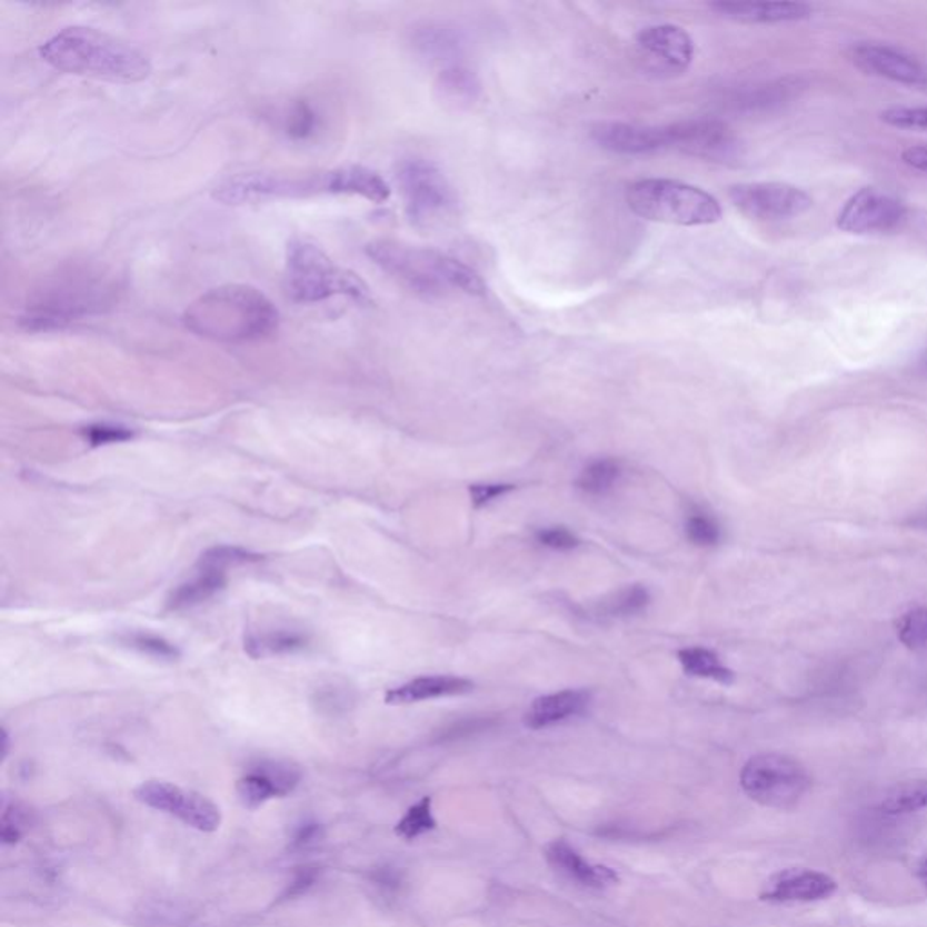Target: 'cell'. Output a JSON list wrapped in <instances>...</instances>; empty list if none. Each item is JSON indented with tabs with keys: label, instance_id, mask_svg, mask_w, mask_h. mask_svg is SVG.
I'll list each match as a JSON object with an SVG mask.
<instances>
[{
	"label": "cell",
	"instance_id": "cell-29",
	"mask_svg": "<svg viewBox=\"0 0 927 927\" xmlns=\"http://www.w3.org/2000/svg\"><path fill=\"white\" fill-rule=\"evenodd\" d=\"M279 128L290 140L303 142L312 138L321 126L319 112L308 100H293L278 112Z\"/></svg>",
	"mask_w": 927,
	"mask_h": 927
},
{
	"label": "cell",
	"instance_id": "cell-33",
	"mask_svg": "<svg viewBox=\"0 0 927 927\" xmlns=\"http://www.w3.org/2000/svg\"><path fill=\"white\" fill-rule=\"evenodd\" d=\"M650 604V592L644 586H629L616 592L609 601L601 606V610L607 616H618V618H627V616L640 615Z\"/></svg>",
	"mask_w": 927,
	"mask_h": 927
},
{
	"label": "cell",
	"instance_id": "cell-2",
	"mask_svg": "<svg viewBox=\"0 0 927 927\" xmlns=\"http://www.w3.org/2000/svg\"><path fill=\"white\" fill-rule=\"evenodd\" d=\"M117 285L89 267H69L42 279L28 293L20 327L28 332H57L103 313L114 305Z\"/></svg>",
	"mask_w": 927,
	"mask_h": 927
},
{
	"label": "cell",
	"instance_id": "cell-13",
	"mask_svg": "<svg viewBox=\"0 0 927 927\" xmlns=\"http://www.w3.org/2000/svg\"><path fill=\"white\" fill-rule=\"evenodd\" d=\"M906 216V206L894 195L864 187L840 209L837 227L848 235H883L900 229Z\"/></svg>",
	"mask_w": 927,
	"mask_h": 927
},
{
	"label": "cell",
	"instance_id": "cell-20",
	"mask_svg": "<svg viewBox=\"0 0 927 927\" xmlns=\"http://www.w3.org/2000/svg\"><path fill=\"white\" fill-rule=\"evenodd\" d=\"M546 859L558 874L566 875L567 879L586 888L601 889L618 883L615 869L589 863L564 839L552 840L551 845L546 846Z\"/></svg>",
	"mask_w": 927,
	"mask_h": 927
},
{
	"label": "cell",
	"instance_id": "cell-14",
	"mask_svg": "<svg viewBox=\"0 0 927 927\" xmlns=\"http://www.w3.org/2000/svg\"><path fill=\"white\" fill-rule=\"evenodd\" d=\"M636 48L644 68L659 77L684 73L696 53L692 37L672 24L645 28L636 37Z\"/></svg>",
	"mask_w": 927,
	"mask_h": 927
},
{
	"label": "cell",
	"instance_id": "cell-34",
	"mask_svg": "<svg viewBox=\"0 0 927 927\" xmlns=\"http://www.w3.org/2000/svg\"><path fill=\"white\" fill-rule=\"evenodd\" d=\"M898 640L908 649L926 652L927 650V607H917L898 620Z\"/></svg>",
	"mask_w": 927,
	"mask_h": 927
},
{
	"label": "cell",
	"instance_id": "cell-47",
	"mask_svg": "<svg viewBox=\"0 0 927 927\" xmlns=\"http://www.w3.org/2000/svg\"><path fill=\"white\" fill-rule=\"evenodd\" d=\"M917 877L920 883L924 884V888L927 889V857H924L917 866Z\"/></svg>",
	"mask_w": 927,
	"mask_h": 927
},
{
	"label": "cell",
	"instance_id": "cell-12",
	"mask_svg": "<svg viewBox=\"0 0 927 927\" xmlns=\"http://www.w3.org/2000/svg\"><path fill=\"white\" fill-rule=\"evenodd\" d=\"M134 797L149 808L177 817L195 830L212 834L220 828V808L198 791L166 781H146L134 790Z\"/></svg>",
	"mask_w": 927,
	"mask_h": 927
},
{
	"label": "cell",
	"instance_id": "cell-48",
	"mask_svg": "<svg viewBox=\"0 0 927 927\" xmlns=\"http://www.w3.org/2000/svg\"><path fill=\"white\" fill-rule=\"evenodd\" d=\"M917 371L918 373H923V376H927V350L923 356L918 357Z\"/></svg>",
	"mask_w": 927,
	"mask_h": 927
},
{
	"label": "cell",
	"instance_id": "cell-24",
	"mask_svg": "<svg viewBox=\"0 0 927 927\" xmlns=\"http://www.w3.org/2000/svg\"><path fill=\"white\" fill-rule=\"evenodd\" d=\"M797 86L799 82L796 80H777V82L741 89L728 100V106L741 112L768 111L790 100L796 94Z\"/></svg>",
	"mask_w": 927,
	"mask_h": 927
},
{
	"label": "cell",
	"instance_id": "cell-25",
	"mask_svg": "<svg viewBox=\"0 0 927 927\" xmlns=\"http://www.w3.org/2000/svg\"><path fill=\"white\" fill-rule=\"evenodd\" d=\"M440 97L457 108H468L479 98L480 80L471 69L464 66H449L440 71L437 80Z\"/></svg>",
	"mask_w": 927,
	"mask_h": 927
},
{
	"label": "cell",
	"instance_id": "cell-42",
	"mask_svg": "<svg viewBox=\"0 0 927 927\" xmlns=\"http://www.w3.org/2000/svg\"><path fill=\"white\" fill-rule=\"evenodd\" d=\"M24 835V826H22V817L17 814V810H11L10 806L4 805L2 811V823H0V837L4 845H17Z\"/></svg>",
	"mask_w": 927,
	"mask_h": 927
},
{
	"label": "cell",
	"instance_id": "cell-21",
	"mask_svg": "<svg viewBox=\"0 0 927 927\" xmlns=\"http://www.w3.org/2000/svg\"><path fill=\"white\" fill-rule=\"evenodd\" d=\"M589 701H591V696L586 690H561V692L547 694L532 701L524 721L532 730L552 727L557 722L567 721L586 712Z\"/></svg>",
	"mask_w": 927,
	"mask_h": 927
},
{
	"label": "cell",
	"instance_id": "cell-19",
	"mask_svg": "<svg viewBox=\"0 0 927 927\" xmlns=\"http://www.w3.org/2000/svg\"><path fill=\"white\" fill-rule=\"evenodd\" d=\"M714 13L745 24H781L810 19L814 8L805 2H712Z\"/></svg>",
	"mask_w": 927,
	"mask_h": 927
},
{
	"label": "cell",
	"instance_id": "cell-37",
	"mask_svg": "<svg viewBox=\"0 0 927 927\" xmlns=\"http://www.w3.org/2000/svg\"><path fill=\"white\" fill-rule=\"evenodd\" d=\"M261 560L256 552L247 551L241 547L235 546H216L207 549L201 555L198 567H209V569H218V571H227L230 566H241V564H252V561Z\"/></svg>",
	"mask_w": 927,
	"mask_h": 927
},
{
	"label": "cell",
	"instance_id": "cell-40",
	"mask_svg": "<svg viewBox=\"0 0 927 927\" xmlns=\"http://www.w3.org/2000/svg\"><path fill=\"white\" fill-rule=\"evenodd\" d=\"M535 537L540 546L549 547L555 551H571L580 546V538L576 537L571 529L561 528V526L538 529Z\"/></svg>",
	"mask_w": 927,
	"mask_h": 927
},
{
	"label": "cell",
	"instance_id": "cell-8",
	"mask_svg": "<svg viewBox=\"0 0 927 927\" xmlns=\"http://www.w3.org/2000/svg\"><path fill=\"white\" fill-rule=\"evenodd\" d=\"M741 788L751 800L774 810H794L811 788V777L797 759L759 754L741 770Z\"/></svg>",
	"mask_w": 927,
	"mask_h": 927
},
{
	"label": "cell",
	"instance_id": "cell-10",
	"mask_svg": "<svg viewBox=\"0 0 927 927\" xmlns=\"http://www.w3.org/2000/svg\"><path fill=\"white\" fill-rule=\"evenodd\" d=\"M665 128L669 149L684 152L687 157L714 161L721 166H736L745 157V143L741 138L721 120H685Z\"/></svg>",
	"mask_w": 927,
	"mask_h": 927
},
{
	"label": "cell",
	"instance_id": "cell-1",
	"mask_svg": "<svg viewBox=\"0 0 927 927\" xmlns=\"http://www.w3.org/2000/svg\"><path fill=\"white\" fill-rule=\"evenodd\" d=\"M318 195H353L373 203L390 198V186L368 167L345 166L328 171L241 172L216 187L215 198L225 206H245L283 198H310Z\"/></svg>",
	"mask_w": 927,
	"mask_h": 927
},
{
	"label": "cell",
	"instance_id": "cell-36",
	"mask_svg": "<svg viewBox=\"0 0 927 927\" xmlns=\"http://www.w3.org/2000/svg\"><path fill=\"white\" fill-rule=\"evenodd\" d=\"M120 641L126 647H131V649L154 659L177 661L180 658V650L175 645L163 640L160 636L149 635V632H128V635L120 636Z\"/></svg>",
	"mask_w": 927,
	"mask_h": 927
},
{
	"label": "cell",
	"instance_id": "cell-17",
	"mask_svg": "<svg viewBox=\"0 0 927 927\" xmlns=\"http://www.w3.org/2000/svg\"><path fill=\"white\" fill-rule=\"evenodd\" d=\"M592 142L616 154H652L669 149L667 128L627 122H598L591 128Z\"/></svg>",
	"mask_w": 927,
	"mask_h": 927
},
{
	"label": "cell",
	"instance_id": "cell-43",
	"mask_svg": "<svg viewBox=\"0 0 927 927\" xmlns=\"http://www.w3.org/2000/svg\"><path fill=\"white\" fill-rule=\"evenodd\" d=\"M316 880H318V869H301L296 875V879L288 886L287 891H285V898H293L307 894L308 889L312 888L313 884H316Z\"/></svg>",
	"mask_w": 927,
	"mask_h": 927
},
{
	"label": "cell",
	"instance_id": "cell-9",
	"mask_svg": "<svg viewBox=\"0 0 927 927\" xmlns=\"http://www.w3.org/2000/svg\"><path fill=\"white\" fill-rule=\"evenodd\" d=\"M397 183L411 223L430 227L451 215L457 196L445 172L433 161L408 158L397 167Z\"/></svg>",
	"mask_w": 927,
	"mask_h": 927
},
{
	"label": "cell",
	"instance_id": "cell-41",
	"mask_svg": "<svg viewBox=\"0 0 927 927\" xmlns=\"http://www.w3.org/2000/svg\"><path fill=\"white\" fill-rule=\"evenodd\" d=\"M512 489H515L512 484H474L469 486V497L475 508H484L497 498L511 494Z\"/></svg>",
	"mask_w": 927,
	"mask_h": 927
},
{
	"label": "cell",
	"instance_id": "cell-26",
	"mask_svg": "<svg viewBox=\"0 0 927 927\" xmlns=\"http://www.w3.org/2000/svg\"><path fill=\"white\" fill-rule=\"evenodd\" d=\"M307 647V636L296 630H267L252 632L245 640V650L252 658H272V656L292 655Z\"/></svg>",
	"mask_w": 927,
	"mask_h": 927
},
{
	"label": "cell",
	"instance_id": "cell-45",
	"mask_svg": "<svg viewBox=\"0 0 927 927\" xmlns=\"http://www.w3.org/2000/svg\"><path fill=\"white\" fill-rule=\"evenodd\" d=\"M903 160L906 166L917 169V171L927 172V147H909L903 152Z\"/></svg>",
	"mask_w": 927,
	"mask_h": 927
},
{
	"label": "cell",
	"instance_id": "cell-30",
	"mask_svg": "<svg viewBox=\"0 0 927 927\" xmlns=\"http://www.w3.org/2000/svg\"><path fill=\"white\" fill-rule=\"evenodd\" d=\"M621 477L620 464L612 459H596L581 469L576 479L580 491L591 497L609 494Z\"/></svg>",
	"mask_w": 927,
	"mask_h": 927
},
{
	"label": "cell",
	"instance_id": "cell-38",
	"mask_svg": "<svg viewBox=\"0 0 927 927\" xmlns=\"http://www.w3.org/2000/svg\"><path fill=\"white\" fill-rule=\"evenodd\" d=\"M80 435H82L86 442L97 448V446L128 442V440L134 439V435L137 433L131 428H128V426L98 422V425H89L82 428Z\"/></svg>",
	"mask_w": 927,
	"mask_h": 927
},
{
	"label": "cell",
	"instance_id": "cell-23",
	"mask_svg": "<svg viewBox=\"0 0 927 927\" xmlns=\"http://www.w3.org/2000/svg\"><path fill=\"white\" fill-rule=\"evenodd\" d=\"M227 584V575L218 569L198 567V572L191 580L178 586L171 596L167 598V609L180 612V610L195 609L215 598Z\"/></svg>",
	"mask_w": 927,
	"mask_h": 927
},
{
	"label": "cell",
	"instance_id": "cell-15",
	"mask_svg": "<svg viewBox=\"0 0 927 927\" xmlns=\"http://www.w3.org/2000/svg\"><path fill=\"white\" fill-rule=\"evenodd\" d=\"M849 59L864 73L911 88L927 86V69L903 49L879 42H859L849 49Z\"/></svg>",
	"mask_w": 927,
	"mask_h": 927
},
{
	"label": "cell",
	"instance_id": "cell-7",
	"mask_svg": "<svg viewBox=\"0 0 927 927\" xmlns=\"http://www.w3.org/2000/svg\"><path fill=\"white\" fill-rule=\"evenodd\" d=\"M627 206L644 220L656 223L701 227L722 218L719 201L699 187L665 178L635 181L625 191Z\"/></svg>",
	"mask_w": 927,
	"mask_h": 927
},
{
	"label": "cell",
	"instance_id": "cell-5",
	"mask_svg": "<svg viewBox=\"0 0 927 927\" xmlns=\"http://www.w3.org/2000/svg\"><path fill=\"white\" fill-rule=\"evenodd\" d=\"M367 256L382 272L422 298H446L451 292L486 293V283L479 272L439 250L396 240H377L367 245Z\"/></svg>",
	"mask_w": 927,
	"mask_h": 927
},
{
	"label": "cell",
	"instance_id": "cell-31",
	"mask_svg": "<svg viewBox=\"0 0 927 927\" xmlns=\"http://www.w3.org/2000/svg\"><path fill=\"white\" fill-rule=\"evenodd\" d=\"M886 814H911L927 808V779L906 781L895 786L880 805Z\"/></svg>",
	"mask_w": 927,
	"mask_h": 927
},
{
	"label": "cell",
	"instance_id": "cell-18",
	"mask_svg": "<svg viewBox=\"0 0 927 927\" xmlns=\"http://www.w3.org/2000/svg\"><path fill=\"white\" fill-rule=\"evenodd\" d=\"M835 891L837 883L830 875L816 869L788 868L771 875L759 897L767 903H816Z\"/></svg>",
	"mask_w": 927,
	"mask_h": 927
},
{
	"label": "cell",
	"instance_id": "cell-32",
	"mask_svg": "<svg viewBox=\"0 0 927 927\" xmlns=\"http://www.w3.org/2000/svg\"><path fill=\"white\" fill-rule=\"evenodd\" d=\"M437 828V820L431 810V797H422L419 803L410 806L405 817L397 823L396 835L400 839L416 840Z\"/></svg>",
	"mask_w": 927,
	"mask_h": 927
},
{
	"label": "cell",
	"instance_id": "cell-39",
	"mask_svg": "<svg viewBox=\"0 0 927 927\" xmlns=\"http://www.w3.org/2000/svg\"><path fill=\"white\" fill-rule=\"evenodd\" d=\"M880 120L891 128L927 131V108H889L880 112Z\"/></svg>",
	"mask_w": 927,
	"mask_h": 927
},
{
	"label": "cell",
	"instance_id": "cell-6",
	"mask_svg": "<svg viewBox=\"0 0 927 927\" xmlns=\"http://www.w3.org/2000/svg\"><path fill=\"white\" fill-rule=\"evenodd\" d=\"M285 290L296 303H319L337 296L359 305L371 303V290L365 279L337 265L318 245L301 238L288 243Z\"/></svg>",
	"mask_w": 927,
	"mask_h": 927
},
{
	"label": "cell",
	"instance_id": "cell-27",
	"mask_svg": "<svg viewBox=\"0 0 927 927\" xmlns=\"http://www.w3.org/2000/svg\"><path fill=\"white\" fill-rule=\"evenodd\" d=\"M678 659L688 676L712 679L722 685H730L734 681L732 670L728 669L712 650L690 647V649L679 650Z\"/></svg>",
	"mask_w": 927,
	"mask_h": 927
},
{
	"label": "cell",
	"instance_id": "cell-35",
	"mask_svg": "<svg viewBox=\"0 0 927 927\" xmlns=\"http://www.w3.org/2000/svg\"><path fill=\"white\" fill-rule=\"evenodd\" d=\"M685 532H687L688 540L698 547L718 546L721 540V526L718 520L701 509L688 512Z\"/></svg>",
	"mask_w": 927,
	"mask_h": 927
},
{
	"label": "cell",
	"instance_id": "cell-22",
	"mask_svg": "<svg viewBox=\"0 0 927 927\" xmlns=\"http://www.w3.org/2000/svg\"><path fill=\"white\" fill-rule=\"evenodd\" d=\"M474 687V681L457 676H425L391 688L386 692L385 699L388 705H411L428 699L460 696L471 692Z\"/></svg>",
	"mask_w": 927,
	"mask_h": 927
},
{
	"label": "cell",
	"instance_id": "cell-16",
	"mask_svg": "<svg viewBox=\"0 0 927 927\" xmlns=\"http://www.w3.org/2000/svg\"><path fill=\"white\" fill-rule=\"evenodd\" d=\"M301 770L285 761H261L241 777L236 791L247 810H258L273 797H287L298 788Z\"/></svg>",
	"mask_w": 927,
	"mask_h": 927
},
{
	"label": "cell",
	"instance_id": "cell-3",
	"mask_svg": "<svg viewBox=\"0 0 927 927\" xmlns=\"http://www.w3.org/2000/svg\"><path fill=\"white\" fill-rule=\"evenodd\" d=\"M187 330L210 341H261L279 325L278 308L250 285H223L192 301L183 313Z\"/></svg>",
	"mask_w": 927,
	"mask_h": 927
},
{
	"label": "cell",
	"instance_id": "cell-4",
	"mask_svg": "<svg viewBox=\"0 0 927 927\" xmlns=\"http://www.w3.org/2000/svg\"><path fill=\"white\" fill-rule=\"evenodd\" d=\"M51 68L114 82H140L151 73V62L134 46L82 26H71L40 48Z\"/></svg>",
	"mask_w": 927,
	"mask_h": 927
},
{
	"label": "cell",
	"instance_id": "cell-46",
	"mask_svg": "<svg viewBox=\"0 0 927 927\" xmlns=\"http://www.w3.org/2000/svg\"><path fill=\"white\" fill-rule=\"evenodd\" d=\"M371 879L377 886L386 889H397L400 886V874L396 868H379L373 871Z\"/></svg>",
	"mask_w": 927,
	"mask_h": 927
},
{
	"label": "cell",
	"instance_id": "cell-11",
	"mask_svg": "<svg viewBox=\"0 0 927 927\" xmlns=\"http://www.w3.org/2000/svg\"><path fill=\"white\" fill-rule=\"evenodd\" d=\"M728 195L741 215L757 221L791 220L814 207L808 192L783 181L739 183Z\"/></svg>",
	"mask_w": 927,
	"mask_h": 927
},
{
	"label": "cell",
	"instance_id": "cell-44",
	"mask_svg": "<svg viewBox=\"0 0 927 927\" xmlns=\"http://www.w3.org/2000/svg\"><path fill=\"white\" fill-rule=\"evenodd\" d=\"M322 837V828L316 823H307V825L299 826L298 831L293 835V845L307 846L312 843H318Z\"/></svg>",
	"mask_w": 927,
	"mask_h": 927
},
{
	"label": "cell",
	"instance_id": "cell-28",
	"mask_svg": "<svg viewBox=\"0 0 927 927\" xmlns=\"http://www.w3.org/2000/svg\"><path fill=\"white\" fill-rule=\"evenodd\" d=\"M411 44L419 51L420 57L430 60H449L460 53V40L453 31L445 26H422L413 33Z\"/></svg>",
	"mask_w": 927,
	"mask_h": 927
}]
</instances>
